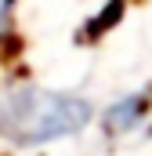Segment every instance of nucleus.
<instances>
[{
  "mask_svg": "<svg viewBox=\"0 0 152 156\" xmlns=\"http://www.w3.org/2000/svg\"><path fill=\"white\" fill-rule=\"evenodd\" d=\"M145 105H149V91L119 98L112 109L105 113V131H109V134H127V131H134V127L145 120Z\"/></svg>",
  "mask_w": 152,
  "mask_h": 156,
  "instance_id": "2",
  "label": "nucleus"
},
{
  "mask_svg": "<svg viewBox=\"0 0 152 156\" xmlns=\"http://www.w3.org/2000/svg\"><path fill=\"white\" fill-rule=\"evenodd\" d=\"M94 116L91 102L43 91V87H11L0 94V138L11 145H43L54 138H65L83 131Z\"/></svg>",
  "mask_w": 152,
  "mask_h": 156,
  "instance_id": "1",
  "label": "nucleus"
}]
</instances>
